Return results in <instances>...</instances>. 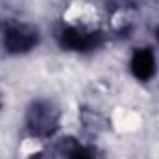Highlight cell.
<instances>
[{
    "label": "cell",
    "instance_id": "6da1fadb",
    "mask_svg": "<svg viewBox=\"0 0 159 159\" xmlns=\"http://www.w3.org/2000/svg\"><path fill=\"white\" fill-rule=\"evenodd\" d=\"M131 70H133V74H135L139 80H148L152 74H154V70H156L154 56H152L148 50H139V52L133 56Z\"/></svg>",
    "mask_w": 159,
    "mask_h": 159
},
{
    "label": "cell",
    "instance_id": "7a4b0ae2",
    "mask_svg": "<svg viewBox=\"0 0 159 159\" xmlns=\"http://www.w3.org/2000/svg\"><path fill=\"white\" fill-rule=\"evenodd\" d=\"M35 44V35L24 30H9L6 35V46L11 52H24Z\"/></svg>",
    "mask_w": 159,
    "mask_h": 159
},
{
    "label": "cell",
    "instance_id": "3957f363",
    "mask_svg": "<svg viewBox=\"0 0 159 159\" xmlns=\"http://www.w3.org/2000/svg\"><path fill=\"white\" fill-rule=\"evenodd\" d=\"M61 44L67 48H74V50H85L94 44V39L80 34L78 30H65L61 34Z\"/></svg>",
    "mask_w": 159,
    "mask_h": 159
},
{
    "label": "cell",
    "instance_id": "277c9868",
    "mask_svg": "<svg viewBox=\"0 0 159 159\" xmlns=\"http://www.w3.org/2000/svg\"><path fill=\"white\" fill-rule=\"evenodd\" d=\"M70 159H91V154L83 148H74L70 152Z\"/></svg>",
    "mask_w": 159,
    "mask_h": 159
},
{
    "label": "cell",
    "instance_id": "5b68a950",
    "mask_svg": "<svg viewBox=\"0 0 159 159\" xmlns=\"http://www.w3.org/2000/svg\"><path fill=\"white\" fill-rule=\"evenodd\" d=\"M157 37H159V32H157Z\"/></svg>",
    "mask_w": 159,
    "mask_h": 159
}]
</instances>
